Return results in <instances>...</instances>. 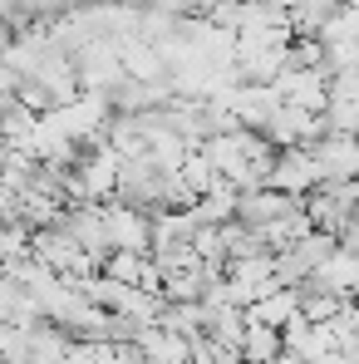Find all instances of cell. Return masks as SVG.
<instances>
[{"label":"cell","instance_id":"9","mask_svg":"<svg viewBox=\"0 0 359 364\" xmlns=\"http://www.w3.org/2000/svg\"><path fill=\"white\" fill-rule=\"evenodd\" d=\"M340 5H359V0H340Z\"/></svg>","mask_w":359,"mask_h":364},{"label":"cell","instance_id":"4","mask_svg":"<svg viewBox=\"0 0 359 364\" xmlns=\"http://www.w3.org/2000/svg\"><path fill=\"white\" fill-rule=\"evenodd\" d=\"M138 350H143V360H148V364H192L197 340L173 335V330H163V325H148V330L138 335Z\"/></svg>","mask_w":359,"mask_h":364},{"label":"cell","instance_id":"8","mask_svg":"<svg viewBox=\"0 0 359 364\" xmlns=\"http://www.w3.org/2000/svg\"><path fill=\"white\" fill-rule=\"evenodd\" d=\"M296 5H310V0H286V10H296Z\"/></svg>","mask_w":359,"mask_h":364},{"label":"cell","instance_id":"6","mask_svg":"<svg viewBox=\"0 0 359 364\" xmlns=\"http://www.w3.org/2000/svg\"><path fill=\"white\" fill-rule=\"evenodd\" d=\"M296 315H300V286H281V291H271V296H261L251 305V320L276 325V330H286Z\"/></svg>","mask_w":359,"mask_h":364},{"label":"cell","instance_id":"2","mask_svg":"<svg viewBox=\"0 0 359 364\" xmlns=\"http://www.w3.org/2000/svg\"><path fill=\"white\" fill-rule=\"evenodd\" d=\"M310 153H315L325 182H359V133H335L330 128L320 143H310Z\"/></svg>","mask_w":359,"mask_h":364},{"label":"cell","instance_id":"1","mask_svg":"<svg viewBox=\"0 0 359 364\" xmlns=\"http://www.w3.org/2000/svg\"><path fill=\"white\" fill-rule=\"evenodd\" d=\"M266 187H276L286 197H305V192H320L325 187V173H320V163H315L310 148H281L276 163H271Z\"/></svg>","mask_w":359,"mask_h":364},{"label":"cell","instance_id":"3","mask_svg":"<svg viewBox=\"0 0 359 364\" xmlns=\"http://www.w3.org/2000/svg\"><path fill=\"white\" fill-rule=\"evenodd\" d=\"M104 222H109V242L114 251H148L153 246V222L143 217V207L133 202H104Z\"/></svg>","mask_w":359,"mask_h":364},{"label":"cell","instance_id":"7","mask_svg":"<svg viewBox=\"0 0 359 364\" xmlns=\"http://www.w3.org/2000/svg\"><path fill=\"white\" fill-rule=\"evenodd\" d=\"M148 256L143 251H114L109 261H104V276H114V281H123V286H143L148 281Z\"/></svg>","mask_w":359,"mask_h":364},{"label":"cell","instance_id":"5","mask_svg":"<svg viewBox=\"0 0 359 364\" xmlns=\"http://www.w3.org/2000/svg\"><path fill=\"white\" fill-rule=\"evenodd\" d=\"M281 355H286V335H281L276 325L251 320V330H246V340H241V360L246 364H276Z\"/></svg>","mask_w":359,"mask_h":364}]
</instances>
